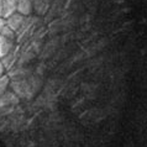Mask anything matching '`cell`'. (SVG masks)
Masks as SVG:
<instances>
[{
    "label": "cell",
    "mask_w": 147,
    "mask_h": 147,
    "mask_svg": "<svg viewBox=\"0 0 147 147\" xmlns=\"http://www.w3.org/2000/svg\"><path fill=\"white\" fill-rule=\"evenodd\" d=\"M15 35V32L7 26H5L1 30V32H0V58L11 53V50L14 47Z\"/></svg>",
    "instance_id": "obj_1"
},
{
    "label": "cell",
    "mask_w": 147,
    "mask_h": 147,
    "mask_svg": "<svg viewBox=\"0 0 147 147\" xmlns=\"http://www.w3.org/2000/svg\"><path fill=\"white\" fill-rule=\"evenodd\" d=\"M5 20H6V26L9 28H11V30H13L16 34V32H19L22 28L24 24H25L26 18L24 15L19 14V13H15V14L9 16V18L5 19Z\"/></svg>",
    "instance_id": "obj_2"
},
{
    "label": "cell",
    "mask_w": 147,
    "mask_h": 147,
    "mask_svg": "<svg viewBox=\"0 0 147 147\" xmlns=\"http://www.w3.org/2000/svg\"><path fill=\"white\" fill-rule=\"evenodd\" d=\"M32 11V1L31 0H18V6H16V13L21 14L24 16L30 15Z\"/></svg>",
    "instance_id": "obj_3"
},
{
    "label": "cell",
    "mask_w": 147,
    "mask_h": 147,
    "mask_svg": "<svg viewBox=\"0 0 147 147\" xmlns=\"http://www.w3.org/2000/svg\"><path fill=\"white\" fill-rule=\"evenodd\" d=\"M13 87H14V90L21 96H25L30 93V84H27L24 79H20V80H15L13 83Z\"/></svg>",
    "instance_id": "obj_4"
},
{
    "label": "cell",
    "mask_w": 147,
    "mask_h": 147,
    "mask_svg": "<svg viewBox=\"0 0 147 147\" xmlns=\"http://www.w3.org/2000/svg\"><path fill=\"white\" fill-rule=\"evenodd\" d=\"M16 6H18V0H4V11L3 18L7 19L9 16L16 13Z\"/></svg>",
    "instance_id": "obj_5"
},
{
    "label": "cell",
    "mask_w": 147,
    "mask_h": 147,
    "mask_svg": "<svg viewBox=\"0 0 147 147\" xmlns=\"http://www.w3.org/2000/svg\"><path fill=\"white\" fill-rule=\"evenodd\" d=\"M7 85H9V78H7V77H1V78H0V96L6 90Z\"/></svg>",
    "instance_id": "obj_6"
},
{
    "label": "cell",
    "mask_w": 147,
    "mask_h": 147,
    "mask_svg": "<svg viewBox=\"0 0 147 147\" xmlns=\"http://www.w3.org/2000/svg\"><path fill=\"white\" fill-rule=\"evenodd\" d=\"M5 26H6V20L4 19V18H0V32H1V30Z\"/></svg>",
    "instance_id": "obj_7"
},
{
    "label": "cell",
    "mask_w": 147,
    "mask_h": 147,
    "mask_svg": "<svg viewBox=\"0 0 147 147\" xmlns=\"http://www.w3.org/2000/svg\"><path fill=\"white\" fill-rule=\"evenodd\" d=\"M4 72H5V67H4V64L1 63V61H0V78L4 77Z\"/></svg>",
    "instance_id": "obj_8"
},
{
    "label": "cell",
    "mask_w": 147,
    "mask_h": 147,
    "mask_svg": "<svg viewBox=\"0 0 147 147\" xmlns=\"http://www.w3.org/2000/svg\"><path fill=\"white\" fill-rule=\"evenodd\" d=\"M3 11H4V0H0V18H3Z\"/></svg>",
    "instance_id": "obj_9"
}]
</instances>
